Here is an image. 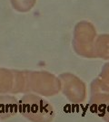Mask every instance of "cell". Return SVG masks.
Wrapping results in <instances>:
<instances>
[{"mask_svg": "<svg viewBox=\"0 0 109 122\" xmlns=\"http://www.w3.org/2000/svg\"><path fill=\"white\" fill-rule=\"evenodd\" d=\"M18 109L25 118L32 122H51L55 117L52 106L38 97H24Z\"/></svg>", "mask_w": 109, "mask_h": 122, "instance_id": "obj_1", "label": "cell"}, {"mask_svg": "<svg viewBox=\"0 0 109 122\" xmlns=\"http://www.w3.org/2000/svg\"><path fill=\"white\" fill-rule=\"evenodd\" d=\"M18 109L17 100L13 97L0 96V120L14 117Z\"/></svg>", "mask_w": 109, "mask_h": 122, "instance_id": "obj_2", "label": "cell"}]
</instances>
